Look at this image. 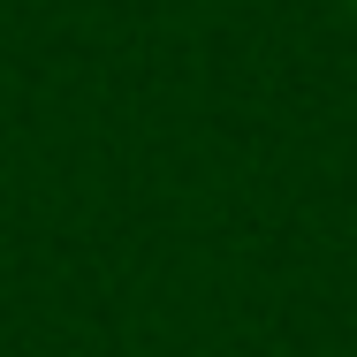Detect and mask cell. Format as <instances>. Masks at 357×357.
Segmentation results:
<instances>
[{"label": "cell", "instance_id": "obj_1", "mask_svg": "<svg viewBox=\"0 0 357 357\" xmlns=\"http://www.w3.org/2000/svg\"><path fill=\"white\" fill-rule=\"evenodd\" d=\"M350 8H357V0H350Z\"/></svg>", "mask_w": 357, "mask_h": 357}]
</instances>
